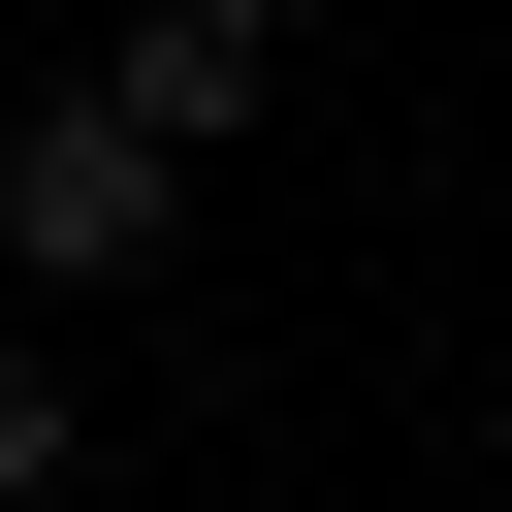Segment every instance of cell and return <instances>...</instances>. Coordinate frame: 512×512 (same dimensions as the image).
<instances>
[{
	"instance_id": "cell-2",
	"label": "cell",
	"mask_w": 512,
	"mask_h": 512,
	"mask_svg": "<svg viewBox=\"0 0 512 512\" xmlns=\"http://www.w3.org/2000/svg\"><path fill=\"white\" fill-rule=\"evenodd\" d=\"M64 96H96V128H160V160H224V128L288 96V0H128V32L64 64Z\"/></svg>"
},
{
	"instance_id": "cell-1",
	"label": "cell",
	"mask_w": 512,
	"mask_h": 512,
	"mask_svg": "<svg viewBox=\"0 0 512 512\" xmlns=\"http://www.w3.org/2000/svg\"><path fill=\"white\" fill-rule=\"evenodd\" d=\"M160 256H192V160L96 128V96H32L0 128V288H160Z\"/></svg>"
},
{
	"instance_id": "cell-3",
	"label": "cell",
	"mask_w": 512,
	"mask_h": 512,
	"mask_svg": "<svg viewBox=\"0 0 512 512\" xmlns=\"http://www.w3.org/2000/svg\"><path fill=\"white\" fill-rule=\"evenodd\" d=\"M64 480H96V384H64V320L0 288V512H64Z\"/></svg>"
}]
</instances>
